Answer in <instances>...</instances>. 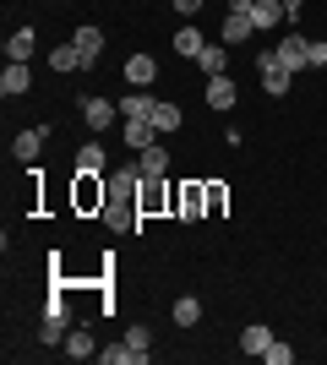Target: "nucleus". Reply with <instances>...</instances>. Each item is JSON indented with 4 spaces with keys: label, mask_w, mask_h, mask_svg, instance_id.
I'll list each match as a JSON object with an SVG mask.
<instances>
[{
    "label": "nucleus",
    "mask_w": 327,
    "mask_h": 365,
    "mask_svg": "<svg viewBox=\"0 0 327 365\" xmlns=\"http://www.w3.org/2000/svg\"><path fill=\"white\" fill-rule=\"evenodd\" d=\"M109 202V185L98 175H77V207H104Z\"/></svg>",
    "instance_id": "6e6552de"
},
{
    "label": "nucleus",
    "mask_w": 327,
    "mask_h": 365,
    "mask_svg": "<svg viewBox=\"0 0 327 365\" xmlns=\"http://www.w3.org/2000/svg\"><path fill=\"white\" fill-rule=\"evenodd\" d=\"M61 349L71 354V360H93V354H98V344H93V333H88V327H71Z\"/></svg>",
    "instance_id": "9b49d317"
},
{
    "label": "nucleus",
    "mask_w": 327,
    "mask_h": 365,
    "mask_svg": "<svg viewBox=\"0 0 327 365\" xmlns=\"http://www.w3.org/2000/svg\"><path fill=\"white\" fill-rule=\"evenodd\" d=\"M71 44H77L82 66H98V55H104V33H98V28H77V33H71Z\"/></svg>",
    "instance_id": "0eeeda50"
},
{
    "label": "nucleus",
    "mask_w": 327,
    "mask_h": 365,
    "mask_svg": "<svg viewBox=\"0 0 327 365\" xmlns=\"http://www.w3.org/2000/svg\"><path fill=\"white\" fill-rule=\"evenodd\" d=\"M273 55H279L284 71H306V66H311V38L289 33V38H279V44H273Z\"/></svg>",
    "instance_id": "7ed1b4c3"
},
{
    "label": "nucleus",
    "mask_w": 327,
    "mask_h": 365,
    "mask_svg": "<svg viewBox=\"0 0 327 365\" xmlns=\"http://www.w3.org/2000/svg\"><path fill=\"white\" fill-rule=\"evenodd\" d=\"M170 6H175V11H180V16H186V22H191V16H197V11H202V0H170Z\"/></svg>",
    "instance_id": "7c9ffc66"
},
{
    "label": "nucleus",
    "mask_w": 327,
    "mask_h": 365,
    "mask_svg": "<svg viewBox=\"0 0 327 365\" xmlns=\"http://www.w3.org/2000/svg\"><path fill=\"white\" fill-rule=\"evenodd\" d=\"M120 137H125V148H153V142H158V125L153 120H125V131H120Z\"/></svg>",
    "instance_id": "4468645a"
},
{
    "label": "nucleus",
    "mask_w": 327,
    "mask_h": 365,
    "mask_svg": "<svg viewBox=\"0 0 327 365\" xmlns=\"http://www.w3.org/2000/svg\"><path fill=\"white\" fill-rule=\"evenodd\" d=\"M104 164H109L104 142H88V148H77V175H104Z\"/></svg>",
    "instance_id": "2eb2a0df"
},
{
    "label": "nucleus",
    "mask_w": 327,
    "mask_h": 365,
    "mask_svg": "<svg viewBox=\"0 0 327 365\" xmlns=\"http://www.w3.org/2000/svg\"><path fill=\"white\" fill-rule=\"evenodd\" d=\"M125 344H131L137 354H153V333H147V327H131V333H125Z\"/></svg>",
    "instance_id": "c85d7f7f"
},
{
    "label": "nucleus",
    "mask_w": 327,
    "mask_h": 365,
    "mask_svg": "<svg viewBox=\"0 0 327 365\" xmlns=\"http://www.w3.org/2000/svg\"><path fill=\"white\" fill-rule=\"evenodd\" d=\"M170 317L180 322V327H197V322H202V300H191V294H180V300L170 305Z\"/></svg>",
    "instance_id": "5701e85b"
},
{
    "label": "nucleus",
    "mask_w": 327,
    "mask_h": 365,
    "mask_svg": "<svg viewBox=\"0 0 327 365\" xmlns=\"http://www.w3.org/2000/svg\"><path fill=\"white\" fill-rule=\"evenodd\" d=\"M98 365H147V354H137L131 344H109V349H98Z\"/></svg>",
    "instance_id": "aec40b11"
},
{
    "label": "nucleus",
    "mask_w": 327,
    "mask_h": 365,
    "mask_svg": "<svg viewBox=\"0 0 327 365\" xmlns=\"http://www.w3.org/2000/svg\"><path fill=\"white\" fill-rule=\"evenodd\" d=\"M153 104H158V98L147 88H142V93H125V98H120V115H125V120H153Z\"/></svg>",
    "instance_id": "9d476101"
},
{
    "label": "nucleus",
    "mask_w": 327,
    "mask_h": 365,
    "mask_svg": "<svg viewBox=\"0 0 327 365\" xmlns=\"http://www.w3.org/2000/svg\"><path fill=\"white\" fill-rule=\"evenodd\" d=\"M142 180H164V169H170V153H164V148H158V142H153V148H142Z\"/></svg>",
    "instance_id": "dca6fc26"
},
{
    "label": "nucleus",
    "mask_w": 327,
    "mask_h": 365,
    "mask_svg": "<svg viewBox=\"0 0 327 365\" xmlns=\"http://www.w3.org/2000/svg\"><path fill=\"white\" fill-rule=\"evenodd\" d=\"M202 44H207V38H202V33H197V28H191V22H186V28H180V33H175V49H180L186 61H197V55H202Z\"/></svg>",
    "instance_id": "393cba45"
},
{
    "label": "nucleus",
    "mask_w": 327,
    "mask_h": 365,
    "mask_svg": "<svg viewBox=\"0 0 327 365\" xmlns=\"http://www.w3.org/2000/svg\"><path fill=\"white\" fill-rule=\"evenodd\" d=\"M284 16H300V0H284Z\"/></svg>",
    "instance_id": "72a5a7b5"
},
{
    "label": "nucleus",
    "mask_w": 327,
    "mask_h": 365,
    "mask_svg": "<svg viewBox=\"0 0 327 365\" xmlns=\"http://www.w3.org/2000/svg\"><path fill=\"white\" fill-rule=\"evenodd\" d=\"M256 71H262V88H267V98H284V93L295 88V71H284L273 49H262V55H256Z\"/></svg>",
    "instance_id": "f03ea898"
},
{
    "label": "nucleus",
    "mask_w": 327,
    "mask_h": 365,
    "mask_svg": "<svg viewBox=\"0 0 327 365\" xmlns=\"http://www.w3.org/2000/svg\"><path fill=\"white\" fill-rule=\"evenodd\" d=\"M82 115H88V125H93V131H109V125H115V115H120V104H109V98H88V104H82Z\"/></svg>",
    "instance_id": "1a4fd4ad"
},
{
    "label": "nucleus",
    "mask_w": 327,
    "mask_h": 365,
    "mask_svg": "<svg viewBox=\"0 0 327 365\" xmlns=\"http://www.w3.org/2000/svg\"><path fill=\"white\" fill-rule=\"evenodd\" d=\"M267 344H273V327H262V322H251L246 333H240V349H246V354H256V360L267 354Z\"/></svg>",
    "instance_id": "f3484780"
},
{
    "label": "nucleus",
    "mask_w": 327,
    "mask_h": 365,
    "mask_svg": "<svg viewBox=\"0 0 327 365\" xmlns=\"http://www.w3.org/2000/svg\"><path fill=\"white\" fill-rule=\"evenodd\" d=\"M170 207L180 218H207V185H197V180H186L180 191L170 197Z\"/></svg>",
    "instance_id": "20e7f679"
},
{
    "label": "nucleus",
    "mask_w": 327,
    "mask_h": 365,
    "mask_svg": "<svg viewBox=\"0 0 327 365\" xmlns=\"http://www.w3.org/2000/svg\"><path fill=\"white\" fill-rule=\"evenodd\" d=\"M49 71H82L77 44H55V49H49Z\"/></svg>",
    "instance_id": "4be33fe9"
},
{
    "label": "nucleus",
    "mask_w": 327,
    "mask_h": 365,
    "mask_svg": "<svg viewBox=\"0 0 327 365\" xmlns=\"http://www.w3.org/2000/svg\"><path fill=\"white\" fill-rule=\"evenodd\" d=\"M109 202H104V224L109 229H131L137 224V197H142V169H115L109 175Z\"/></svg>",
    "instance_id": "f257e3e1"
},
{
    "label": "nucleus",
    "mask_w": 327,
    "mask_h": 365,
    "mask_svg": "<svg viewBox=\"0 0 327 365\" xmlns=\"http://www.w3.org/2000/svg\"><path fill=\"white\" fill-rule=\"evenodd\" d=\"M251 6H256V0H229V11H251Z\"/></svg>",
    "instance_id": "473e14b6"
},
{
    "label": "nucleus",
    "mask_w": 327,
    "mask_h": 365,
    "mask_svg": "<svg viewBox=\"0 0 327 365\" xmlns=\"http://www.w3.org/2000/svg\"><path fill=\"white\" fill-rule=\"evenodd\" d=\"M251 22H256V28H273V22H284V0H256V6H251Z\"/></svg>",
    "instance_id": "b1692460"
},
{
    "label": "nucleus",
    "mask_w": 327,
    "mask_h": 365,
    "mask_svg": "<svg viewBox=\"0 0 327 365\" xmlns=\"http://www.w3.org/2000/svg\"><path fill=\"white\" fill-rule=\"evenodd\" d=\"M44 142H49V131H44V125H33V131H22V137L11 142V158H16V164H33V158L44 153Z\"/></svg>",
    "instance_id": "39448f33"
},
{
    "label": "nucleus",
    "mask_w": 327,
    "mask_h": 365,
    "mask_svg": "<svg viewBox=\"0 0 327 365\" xmlns=\"http://www.w3.org/2000/svg\"><path fill=\"white\" fill-rule=\"evenodd\" d=\"M153 125H158V131H180V125H186V115H180L175 104H164V98H158V104H153Z\"/></svg>",
    "instance_id": "bb28decb"
},
{
    "label": "nucleus",
    "mask_w": 327,
    "mask_h": 365,
    "mask_svg": "<svg viewBox=\"0 0 327 365\" xmlns=\"http://www.w3.org/2000/svg\"><path fill=\"white\" fill-rule=\"evenodd\" d=\"M153 76H158V61H153V55H131V61H125V82H131V88H147Z\"/></svg>",
    "instance_id": "f8f14e48"
},
{
    "label": "nucleus",
    "mask_w": 327,
    "mask_h": 365,
    "mask_svg": "<svg viewBox=\"0 0 327 365\" xmlns=\"http://www.w3.org/2000/svg\"><path fill=\"white\" fill-rule=\"evenodd\" d=\"M33 49H38L33 28H16L11 38H6V61H33Z\"/></svg>",
    "instance_id": "a211bd4d"
},
{
    "label": "nucleus",
    "mask_w": 327,
    "mask_h": 365,
    "mask_svg": "<svg viewBox=\"0 0 327 365\" xmlns=\"http://www.w3.org/2000/svg\"><path fill=\"white\" fill-rule=\"evenodd\" d=\"M207 109H234V82L229 76H207Z\"/></svg>",
    "instance_id": "6ab92c4d"
},
{
    "label": "nucleus",
    "mask_w": 327,
    "mask_h": 365,
    "mask_svg": "<svg viewBox=\"0 0 327 365\" xmlns=\"http://www.w3.org/2000/svg\"><path fill=\"white\" fill-rule=\"evenodd\" d=\"M311 66H327V44L322 38H311Z\"/></svg>",
    "instance_id": "2f4dec72"
},
{
    "label": "nucleus",
    "mask_w": 327,
    "mask_h": 365,
    "mask_svg": "<svg viewBox=\"0 0 327 365\" xmlns=\"http://www.w3.org/2000/svg\"><path fill=\"white\" fill-rule=\"evenodd\" d=\"M158 207H164V185H147V191H142V197H137V213H158Z\"/></svg>",
    "instance_id": "cd10ccee"
},
{
    "label": "nucleus",
    "mask_w": 327,
    "mask_h": 365,
    "mask_svg": "<svg viewBox=\"0 0 327 365\" xmlns=\"http://www.w3.org/2000/svg\"><path fill=\"white\" fill-rule=\"evenodd\" d=\"M197 66H202V76H224V66H229V55H224V44H202V55H197Z\"/></svg>",
    "instance_id": "412c9836"
},
{
    "label": "nucleus",
    "mask_w": 327,
    "mask_h": 365,
    "mask_svg": "<svg viewBox=\"0 0 327 365\" xmlns=\"http://www.w3.org/2000/svg\"><path fill=\"white\" fill-rule=\"evenodd\" d=\"M33 76H28V61H6V71H0V93L6 98H16V93H28Z\"/></svg>",
    "instance_id": "423d86ee"
},
{
    "label": "nucleus",
    "mask_w": 327,
    "mask_h": 365,
    "mask_svg": "<svg viewBox=\"0 0 327 365\" xmlns=\"http://www.w3.org/2000/svg\"><path fill=\"white\" fill-rule=\"evenodd\" d=\"M267 365H289L295 360V349H289V344H279V338H273V344H267V354H262Z\"/></svg>",
    "instance_id": "c756f323"
},
{
    "label": "nucleus",
    "mask_w": 327,
    "mask_h": 365,
    "mask_svg": "<svg viewBox=\"0 0 327 365\" xmlns=\"http://www.w3.org/2000/svg\"><path fill=\"white\" fill-rule=\"evenodd\" d=\"M66 333H71V327H66L61 317H44V327H38V344H44V349H61Z\"/></svg>",
    "instance_id": "a878e982"
},
{
    "label": "nucleus",
    "mask_w": 327,
    "mask_h": 365,
    "mask_svg": "<svg viewBox=\"0 0 327 365\" xmlns=\"http://www.w3.org/2000/svg\"><path fill=\"white\" fill-rule=\"evenodd\" d=\"M251 33H256L251 11H224V44H240V38H251Z\"/></svg>",
    "instance_id": "ddd939ff"
}]
</instances>
